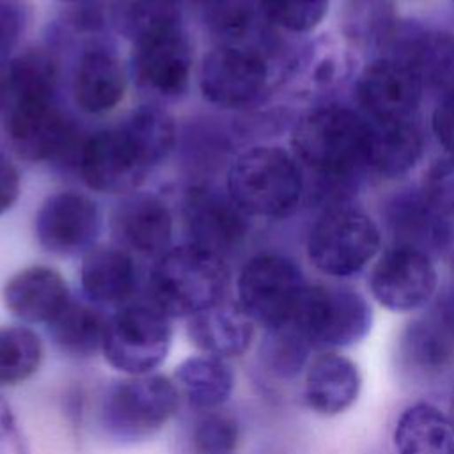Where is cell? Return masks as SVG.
I'll return each instance as SVG.
<instances>
[{
	"instance_id": "cell-1",
	"label": "cell",
	"mask_w": 454,
	"mask_h": 454,
	"mask_svg": "<svg viewBox=\"0 0 454 454\" xmlns=\"http://www.w3.org/2000/svg\"><path fill=\"white\" fill-rule=\"evenodd\" d=\"M229 270L222 255L197 245L167 250L149 277V300L168 317H192L223 300Z\"/></svg>"
},
{
	"instance_id": "cell-2",
	"label": "cell",
	"mask_w": 454,
	"mask_h": 454,
	"mask_svg": "<svg viewBox=\"0 0 454 454\" xmlns=\"http://www.w3.org/2000/svg\"><path fill=\"white\" fill-rule=\"evenodd\" d=\"M367 135V117L346 106L328 105L296 122L291 144L307 168L323 177L346 179L365 165Z\"/></svg>"
},
{
	"instance_id": "cell-3",
	"label": "cell",
	"mask_w": 454,
	"mask_h": 454,
	"mask_svg": "<svg viewBox=\"0 0 454 454\" xmlns=\"http://www.w3.org/2000/svg\"><path fill=\"white\" fill-rule=\"evenodd\" d=\"M227 192L247 215L282 218L300 204L303 177L289 153L261 145L234 160L227 176Z\"/></svg>"
},
{
	"instance_id": "cell-4",
	"label": "cell",
	"mask_w": 454,
	"mask_h": 454,
	"mask_svg": "<svg viewBox=\"0 0 454 454\" xmlns=\"http://www.w3.org/2000/svg\"><path fill=\"white\" fill-rule=\"evenodd\" d=\"M179 403L174 380L161 374L128 376L105 388L98 419L106 436L133 443L158 433L176 415Z\"/></svg>"
},
{
	"instance_id": "cell-5",
	"label": "cell",
	"mask_w": 454,
	"mask_h": 454,
	"mask_svg": "<svg viewBox=\"0 0 454 454\" xmlns=\"http://www.w3.org/2000/svg\"><path fill=\"white\" fill-rule=\"evenodd\" d=\"M172 317L153 300H129L106 319L101 351L105 360L128 376L151 374L172 344Z\"/></svg>"
},
{
	"instance_id": "cell-6",
	"label": "cell",
	"mask_w": 454,
	"mask_h": 454,
	"mask_svg": "<svg viewBox=\"0 0 454 454\" xmlns=\"http://www.w3.org/2000/svg\"><path fill=\"white\" fill-rule=\"evenodd\" d=\"M287 326L301 333L314 349L348 348L371 332L372 310L349 287L309 284Z\"/></svg>"
},
{
	"instance_id": "cell-7",
	"label": "cell",
	"mask_w": 454,
	"mask_h": 454,
	"mask_svg": "<svg viewBox=\"0 0 454 454\" xmlns=\"http://www.w3.org/2000/svg\"><path fill=\"white\" fill-rule=\"evenodd\" d=\"M309 282L286 255L259 254L238 277V303L254 325L275 330L289 323Z\"/></svg>"
},
{
	"instance_id": "cell-8",
	"label": "cell",
	"mask_w": 454,
	"mask_h": 454,
	"mask_svg": "<svg viewBox=\"0 0 454 454\" xmlns=\"http://www.w3.org/2000/svg\"><path fill=\"white\" fill-rule=\"evenodd\" d=\"M380 245L381 234L372 218L349 207H335L310 229L307 255L321 273L349 277L372 261Z\"/></svg>"
},
{
	"instance_id": "cell-9",
	"label": "cell",
	"mask_w": 454,
	"mask_h": 454,
	"mask_svg": "<svg viewBox=\"0 0 454 454\" xmlns=\"http://www.w3.org/2000/svg\"><path fill=\"white\" fill-rule=\"evenodd\" d=\"M436 287L438 275L431 255L411 247H390L369 275L372 298L394 312H413L426 307Z\"/></svg>"
},
{
	"instance_id": "cell-10",
	"label": "cell",
	"mask_w": 454,
	"mask_h": 454,
	"mask_svg": "<svg viewBox=\"0 0 454 454\" xmlns=\"http://www.w3.org/2000/svg\"><path fill=\"white\" fill-rule=\"evenodd\" d=\"M151 167L149 158L124 126L96 133L80 151L83 181L103 193L137 188Z\"/></svg>"
},
{
	"instance_id": "cell-11",
	"label": "cell",
	"mask_w": 454,
	"mask_h": 454,
	"mask_svg": "<svg viewBox=\"0 0 454 454\" xmlns=\"http://www.w3.org/2000/svg\"><path fill=\"white\" fill-rule=\"evenodd\" d=\"M268 82L264 57L234 43L209 51L200 67L202 94L215 105L238 108L255 101Z\"/></svg>"
},
{
	"instance_id": "cell-12",
	"label": "cell",
	"mask_w": 454,
	"mask_h": 454,
	"mask_svg": "<svg viewBox=\"0 0 454 454\" xmlns=\"http://www.w3.org/2000/svg\"><path fill=\"white\" fill-rule=\"evenodd\" d=\"M183 218L190 243L218 255L234 250L248 232V215L229 192L211 184H195L186 190Z\"/></svg>"
},
{
	"instance_id": "cell-13",
	"label": "cell",
	"mask_w": 454,
	"mask_h": 454,
	"mask_svg": "<svg viewBox=\"0 0 454 454\" xmlns=\"http://www.w3.org/2000/svg\"><path fill=\"white\" fill-rule=\"evenodd\" d=\"M355 92L369 119H411L422 99L424 85L403 60L378 57L358 74Z\"/></svg>"
},
{
	"instance_id": "cell-14",
	"label": "cell",
	"mask_w": 454,
	"mask_h": 454,
	"mask_svg": "<svg viewBox=\"0 0 454 454\" xmlns=\"http://www.w3.org/2000/svg\"><path fill=\"white\" fill-rule=\"evenodd\" d=\"M381 57H394L408 64L424 89L454 92V35L426 30L417 25H397L383 46Z\"/></svg>"
},
{
	"instance_id": "cell-15",
	"label": "cell",
	"mask_w": 454,
	"mask_h": 454,
	"mask_svg": "<svg viewBox=\"0 0 454 454\" xmlns=\"http://www.w3.org/2000/svg\"><path fill=\"white\" fill-rule=\"evenodd\" d=\"M99 215L96 204L78 192L50 195L35 216V236L48 252L78 254L92 243Z\"/></svg>"
},
{
	"instance_id": "cell-16",
	"label": "cell",
	"mask_w": 454,
	"mask_h": 454,
	"mask_svg": "<svg viewBox=\"0 0 454 454\" xmlns=\"http://www.w3.org/2000/svg\"><path fill=\"white\" fill-rule=\"evenodd\" d=\"M135 69L142 83L163 96L181 94L190 80L192 48L179 25L135 43Z\"/></svg>"
},
{
	"instance_id": "cell-17",
	"label": "cell",
	"mask_w": 454,
	"mask_h": 454,
	"mask_svg": "<svg viewBox=\"0 0 454 454\" xmlns=\"http://www.w3.org/2000/svg\"><path fill=\"white\" fill-rule=\"evenodd\" d=\"M112 231L124 248L161 257L172 239V215L158 197L133 193L115 206Z\"/></svg>"
},
{
	"instance_id": "cell-18",
	"label": "cell",
	"mask_w": 454,
	"mask_h": 454,
	"mask_svg": "<svg viewBox=\"0 0 454 454\" xmlns=\"http://www.w3.org/2000/svg\"><path fill=\"white\" fill-rule=\"evenodd\" d=\"M360 388L356 364L333 349L319 351L307 365L303 399L317 415L333 417L346 411L358 399Z\"/></svg>"
},
{
	"instance_id": "cell-19",
	"label": "cell",
	"mask_w": 454,
	"mask_h": 454,
	"mask_svg": "<svg viewBox=\"0 0 454 454\" xmlns=\"http://www.w3.org/2000/svg\"><path fill=\"white\" fill-rule=\"evenodd\" d=\"M5 307L25 323L50 325L71 301L66 280L48 266H30L4 286Z\"/></svg>"
},
{
	"instance_id": "cell-20",
	"label": "cell",
	"mask_w": 454,
	"mask_h": 454,
	"mask_svg": "<svg viewBox=\"0 0 454 454\" xmlns=\"http://www.w3.org/2000/svg\"><path fill=\"white\" fill-rule=\"evenodd\" d=\"M395 355L399 369L415 383H434L454 369V342L427 314L404 326Z\"/></svg>"
},
{
	"instance_id": "cell-21",
	"label": "cell",
	"mask_w": 454,
	"mask_h": 454,
	"mask_svg": "<svg viewBox=\"0 0 454 454\" xmlns=\"http://www.w3.org/2000/svg\"><path fill=\"white\" fill-rule=\"evenodd\" d=\"M2 121L11 144L25 160H53L71 145L73 131L53 101L18 110Z\"/></svg>"
},
{
	"instance_id": "cell-22",
	"label": "cell",
	"mask_w": 454,
	"mask_h": 454,
	"mask_svg": "<svg viewBox=\"0 0 454 454\" xmlns=\"http://www.w3.org/2000/svg\"><path fill=\"white\" fill-rule=\"evenodd\" d=\"M254 321L239 303L220 301L186 321L190 342L206 355L231 358L243 355L254 339Z\"/></svg>"
},
{
	"instance_id": "cell-23",
	"label": "cell",
	"mask_w": 454,
	"mask_h": 454,
	"mask_svg": "<svg viewBox=\"0 0 454 454\" xmlns=\"http://www.w3.org/2000/svg\"><path fill=\"white\" fill-rule=\"evenodd\" d=\"M83 294L94 305H122L137 289V268L131 255L119 247H94L80 268Z\"/></svg>"
},
{
	"instance_id": "cell-24",
	"label": "cell",
	"mask_w": 454,
	"mask_h": 454,
	"mask_svg": "<svg viewBox=\"0 0 454 454\" xmlns=\"http://www.w3.org/2000/svg\"><path fill=\"white\" fill-rule=\"evenodd\" d=\"M57 82L55 64L43 51H27L12 59L0 74L2 119L43 103L53 101Z\"/></svg>"
},
{
	"instance_id": "cell-25",
	"label": "cell",
	"mask_w": 454,
	"mask_h": 454,
	"mask_svg": "<svg viewBox=\"0 0 454 454\" xmlns=\"http://www.w3.org/2000/svg\"><path fill=\"white\" fill-rule=\"evenodd\" d=\"M365 165L383 177L406 174L422 153V133L411 119H369Z\"/></svg>"
},
{
	"instance_id": "cell-26",
	"label": "cell",
	"mask_w": 454,
	"mask_h": 454,
	"mask_svg": "<svg viewBox=\"0 0 454 454\" xmlns=\"http://www.w3.org/2000/svg\"><path fill=\"white\" fill-rule=\"evenodd\" d=\"M395 454H454V422L431 403L406 406L395 420Z\"/></svg>"
},
{
	"instance_id": "cell-27",
	"label": "cell",
	"mask_w": 454,
	"mask_h": 454,
	"mask_svg": "<svg viewBox=\"0 0 454 454\" xmlns=\"http://www.w3.org/2000/svg\"><path fill=\"white\" fill-rule=\"evenodd\" d=\"M174 383L188 406L204 413L220 410L234 388V372L225 358L193 355L174 371Z\"/></svg>"
},
{
	"instance_id": "cell-28",
	"label": "cell",
	"mask_w": 454,
	"mask_h": 454,
	"mask_svg": "<svg viewBox=\"0 0 454 454\" xmlns=\"http://www.w3.org/2000/svg\"><path fill=\"white\" fill-rule=\"evenodd\" d=\"M126 76L119 60L105 50H89L80 57L74 76V99L83 112L105 114L124 96Z\"/></svg>"
},
{
	"instance_id": "cell-29",
	"label": "cell",
	"mask_w": 454,
	"mask_h": 454,
	"mask_svg": "<svg viewBox=\"0 0 454 454\" xmlns=\"http://www.w3.org/2000/svg\"><path fill=\"white\" fill-rule=\"evenodd\" d=\"M106 319L108 317L96 305L71 300L46 326L51 340L62 353L87 358L101 349Z\"/></svg>"
},
{
	"instance_id": "cell-30",
	"label": "cell",
	"mask_w": 454,
	"mask_h": 454,
	"mask_svg": "<svg viewBox=\"0 0 454 454\" xmlns=\"http://www.w3.org/2000/svg\"><path fill=\"white\" fill-rule=\"evenodd\" d=\"M43 362L39 335L21 325L0 326V387H12L34 376Z\"/></svg>"
},
{
	"instance_id": "cell-31",
	"label": "cell",
	"mask_w": 454,
	"mask_h": 454,
	"mask_svg": "<svg viewBox=\"0 0 454 454\" xmlns=\"http://www.w3.org/2000/svg\"><path fill=\"white\" fill-rule=\"evenodd\" d=\"M177 7L174 0H114V23L122 35L138 43L179 25Z\"/></svg>"
},
{
	"instance_id": "cell-32",
	"label": "cell",
	"mask_w": 454,
	"mask_h": 454,
	"mask_svg": "<svg viewBox=\"0 0 454 454\" xmlns=\"http://www.w3.org/2000/svg\"><path fill=\"white\" fill-rule=\"evenodd\" d=\"M259 346L261 367L278 380H293L309 365L314 351L310 342L291 326L264 330Z\"/></svg>"
},
{
	"instance_id": "cell-33",
	"label": "cell",
	"mask_w": 454,
	"mask_h": 454,
	"mask_svg": "<svg viewBox=\"0 0 454 454\" xmlns=\"http://www.w3.org/2000/svg\"><path fill=\"white\" fill-rule=\"evenodd\" d=\"M138 142L151 165L160 163L174 145L176 128L172 117L158 106L137 108L122 124Z\"/></svg>"
},
{
	"instance_id": "cell-34",
	"label": "cell",
	"mask_w": 454,
	"mask_h": 454,
	"mask_svg": "<svg viewBox=\"0 0 454 454\" xmlns=\"http://www.w3.org/2000/svg\"><path fill=\"white\" fill-rule=\"evenodd\" d=\"M239 440L241 429L231 413L204 411L190 431L188 454H236Z\"/></svg>"
},
{
	"instance_id": "cell-35",
	"label": "cell",
	"mask_w": 454,
	"mask_h": 454,
	"mask_svg": "<svg viewBox=\"0 0 454 454\" xmlns=\"http://www.w3.org/2000/svg\"><path fill=\"white\" fill-rule=\"evenodd\" d=\"M397 20L388 0H356L346 16V32L360 44L383 48Z\"/></svg>"
},
{
	"instance_id": "cell-36",
	"label": "cell",
	"mask_w": 454,
	"mask_h": 454,
	"mask_svg": "<svg viewBox=\"0 0 454 454\" xmlns=\"http://www.w3.org/2000/svg\"><path fill=\"white\" fill-rule=\"evenodd\" d=\"M255 4L268 21L289 32L316 28L328 11V0H255Z\"/></svg>"
},
{
	"instance_id": "cell-37",
	"label": "cell",
	"mask_w": 454,
	"mask_h": 454,
	"mask_svg": "<svg viewBox=\"0 0 454 454\" xmlns=\"http://www.w3.org/2000/svg\"><path fill=\"white\" fill-rule=\"evenodd\" d=\"M0 454H30L28 440L5 397L0 394Z\"/></svg>"
},
{
	"instance_id": "cell-38",
	"label": "cell",
	"mask_w": 454,
	"mask_h": 454,
	"mask_svg": "<svg viewBox=\"0 0 454 454\" xmlns=\"http://www.w3.org/2000/svg\"><path fill=\"white\" fill-rule=\"evenodd\" d=\"M431 128L438 144L454 161V92L443 94L438 101L431 117Z\"/></svg>"
},
{
	"instance_id": "cell-39",
	"label": "cell",
	"mask_w": 454,
	"mask_h": 454,
	"mask_svg": "<svg viewBox=\"0 0 454 454\" xmlns=\"http://www.w3.org/2000/svg\"><path fill=\"white\" fill-rule=\"evenodd\" d=\"M23 30V12L12 0H0V59L18 43Z\"/></svg>"
},
{
	"instance_id": "cell-40",
	"label": "cell",
	"mask_w": 454,
	"mask_h": 454,
	"mask_svg": "<svg viewBox=\"0 0 454 454\" xmlns=\"http://www.w3.org/2000/svg\"><path fill=\"white\" fill-rule=\"evenodd\" d=\"M438 328L454 342V286L449 287L426 312Z\"/></svg>"
},
{
	"instance_id": "cell-41",
	"label": "cell",
	"mask_w": 454,
	"mask_h": 454,
	"mask_svg": "<svg viewBox=\"0 0 454 454\" xmlns=\"http://www.w3.org/2000/svg\"><path fill=\"white\" fill-rule=\"evenodd\" d=\"M20 195V174L16 167L0 154V213L7 211Z\"/></svg>"
},
{
	"instance_id": "cell-42",
	"label": "cell",
	"mask_w": 454,
	"mask_h": 454,
	"mask_svg": "<svg viewBox=\"0 0 454 454\" xmlns=\"http://www.w3.org/2000/svg\"><path fill=\"white\" fill-rule=\"evenodd\" d=\"M449 415L454 422V387H452V392H450V403H449Z\"/></svg>"
},
{
	"instance_id": "cell-43",
	"label": "cell",
	"mask_w": 454,
	"mask_h": 454,
	"mask_svg": "<svg viewBox=\"0 0 454 454\" xmlns=\"http://www.w3.org/2000/svg\"><path fill=\"white\" fill-rule=\"evenodd\" d=\"M176 4H179V2H190V0H174ZM192 2H206V0H192Z\"/></svg>"
}]
</instances>
